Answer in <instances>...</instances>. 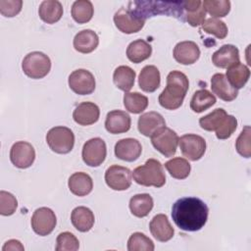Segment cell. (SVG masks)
Returning <instances> with one entry per match:
<instances>
[{
  "mask_svg": "<svg viewBox=\"0 0 251 251\" xmlns=\"http://www.w3.org/2000/svg\"><path fill=\"white\" fill-rule=\"evenodd\" d=\"M213 64L221 69H227L233 64L239 63V51L231 44H225L212 55Z\"/></svg>",
  "mask_w": 251,
  "mask_h": 251,
  "instance_id": "obj_21",
  "label": "cell"
},
{
  "mask_svg": "<svg viewBox=\"0 0 251 251\" xmlns=\"http://www.w3.org/2000/svg\"><path fill=\"white\" fill-rule=\"evenodd\" d=\"M93 13V5L89 0L75 1L71 10L72 17L77 24H85L89 22L92 19Z\"/></svg>",
  "mask_w": 251,
  "mask_h": 251,
  "instance_id": "obj_34",
  "label": "cell"
},
{
  "mask_svg": "<svg viewBox=\"0 0 251 251\" xmlns=\"http://www.w3.org/2000/svg\"><path fill=\"white\" fill-rule=\"evenodd\" d=\"M236 127H237V120L235 119V117L231 115H227L223 126L217 131H215L216 136L219 139H227L232 135Z\"/></svg>",
  "mask_w": 251,
  "mask_h": 251,
  "instance_id": "obj_44",
  "label": "cell"
},
{
  "mask_svg": "<svg viewBox=\"0 0 251 251\" xmlns=\"http://www.w3.org/2000/svg\"><path fill=\"white\" fill-rule=\"evenodd\" d=\"M251 128L249 126H245L235 141V148L238 154L244 158H250L251 156V144H250Z\"/></svg>",
  "mask_w": 251,
  "mask_h": 251,
  "instance_id": "obj_41",
  "label": "cell"
},
{
  "mask_svg": "<svg viewBox=\"0 0 251 251\" xmlns=\"http://www.w3.org/2000/svg\"><path fill=\"white\" fill-rule=\"evenodd\" d=\"M131 125L130 117L127 113L121 110H114L107 114L105 127L112 134L124 133L129 130Z\"/></svg>",
  "mask_w": 251,
  "mask_h": 251,
  "instance_id": "obj_16",
  "label": "cell"
},
{
  "mask_svg": "<svg viewBox=\"0 0 251 251\" xmlns=\"http://www.w3.org/2000/svg\"><path fill=\"white\" fill-rule=\"evenodd\" d=\"M164 126H166L165 119L161 114L154 111L142 114L137 123L139 132L147 137H151L155 132Z\"/></svg>",
  "mask_w": 251,
  "mask_h": 251,
  "instance_id": "obj_15",
  "label": "cell"
},
{
  "mask_svg": "<svg viewBox=\"0 0 251 251\" xmlns=\"http://www.w3.org/2000/svg\"><path fill=\"white\" fill-rule=\"evenodd\" d=\"M250 71L247 66L239 63L233 64L227 68L226 77L228 82L236 89L242 88L248 81Z\"/></svg>",
  "mask_w": 251,
  "mask_h": 251,
  "instance_id": "obj_30",
  "label": "cell"
},
{
  "mask_svg": "<svg viewBox=\"0 0 251 251\" xmlns=\"http://www.w3.org/2000/svg\"><path fill=\"white\" fill-rule=\"evenodd\" d=\"M202 5L205 11L215 19L226 17L230 11V2L228 0H204Z\"/></svg>",
  "mask_w": 251,
  "mask_h": 251,
  "instance_id": "obj_38",
  "label": "cell"
},
{
  "mask_svg": "<svg viewBox=\"0 0 251 251\" xmlns=\"http://www.w3.org/2000/svg\"><path fill=\"white\" fill-rule=\"evenodd\" d=\"M107 147L105 141L100 137L87 140L82 147V160L89 167L100 166L106 158Z\"/></svg>",
  "mask_w": 251,
  "mask_h": 251,
  "instance_id": "obj_7",
  "label": "cell"
},
{
  "mask_svg": "<svg viewBox=\"0 0 251 251\" xmlns=\"http://www.w3.org/2000/svg\"><path fill=\"white\" fill-rule=\"evenodd\" d=\"M132 176L136 183L143 186L162 187L166 182L163 165L156 159H148L144 165L135 168Z\"/></svg>",
  "mask_w": 251,
  "mask_h": 251,
  "instance_id": "obj_3",
  "label": "cell"
},
{
  "mask_svg": "<svg viewBox=\"0 0 251 251\" xmlns=\"http://www.w3.org/2000/svg\"><path fill=\"white\" fill-rule=\"evenodd\" d=\"M25 248L24 246L22 245V243L19 241V240H16V239H10L8 240L4 246L2 247V251H8V250H11V251H16V250H21L23 251Z\"/></svg>",
  "mask_w": 251,
  "mask_h": 251,
  "instance_id": "obj_45",
  "label": "cell"
},
{
  "mask_svg": "<svg viewBox=\"0 0 251 251\" xmlns=\"http://www.w3.org/2000/svg\"><path fill=\"white\" fill-rule=\"evenodd\" d=\"M132 173L128 168L113 165L105 173V181L113 190H126L131 185Z\"/></svg>",
  "mask_w": 251,
  "mask_h": 251,
  "instance_id": "obj_10",
  "label": "cell"
},
{
  "mask_svg": "<svg viewBox=\"0 0 251 251\" xmlns=\"http://www.w3.org/2000/svg\"><path fill=\"white\" fill-rule=\"evenodd\" d=\"M182 9L184 20L191 26H198L205 21L206 11L203 8L202 1L200 0H189L182 1Z\"/></svg>",
  "mask_w": 251,
  "mask_h": 251,
  "instance_id": "obj_22",
  "label": "cell"
},
{
  "mask_svg": "<svg viewBox=\"0 0 251 251\" xmlns=\"http://www.w3.org/2000/svg\"><path fill=\"white\" fill-rule=\"evenodd\" d=\"M38 15L46 24H55L63 16L62 4L57 0L42 1L38 8Z\"/></svg>",
  "mask_w": 251,
  "mask_h": 251,
  "instance_id": "obj_27",
  "label": "cell"
},
{
  "mask_svg": "<svg viewBox=\"0 0 251 251\" xmlns=\"http://www.w3.org/2000/svg\"><path fill=\"white\" fill-rule=\"evenodd\" d=\"M18 201L16 197L7 191H0V214L2 216H11L16 212Z\"/></svg>",
  "mask_w": 251,
  "mask_h": 251,
  "instance_id": "obj_42",
  "label": "cell"
},
{
  "mask_svg": "<svg viewBox=\"0 0 251 251\" xmlns=\"http://www.w3.org/2000/svg\"><path fill=\"white\" fill-rule=\"evenodd\" d=\"M179 148L182 155L190 161H198L206 151L205 139L197 134L187 133L178 139Z\"/></svg>",
  "mask_w": 251,
  "mask_h": 251,
  "instance_id": "obj_9",
  "label": "cell"
},
{
  "mask_svg": "<svg viewBox=\"0 0 251 251\" xmlns=\"http://www.w3.org/2000/svg\"><path fill=\"white\" fill-rule=\"evenodd\" d=\"M161 75L157 67L153 65L145 66L138 77V84L141 90L145 92H154L160 86Z\"/></svg>",
  "mask_w": 251,
  "mask_h": 251,
  "instance_id": "obj_23",
  "label": "cell"
},
{
  "mask_svg": "<svg viewBox=\"0 0 251 251\" xmlns=\"http://www.w3.org/2000/svg\"><path fill=\"white\" fill-rule=\"evenodd\" d=\"M46 142L53 152L67 154L74 148L75 134L67 126H54L47 132Z\"/></svg>",
  "mask_w": 251,
  "mask_h": 251,
  "instance_id": "obj_5",
  "label": "cell"
},
{
  "mask_svg": "<svg viewBox=\"0 0 251 251\" xmlns=\"http://www.w3.org/2000/svg\"><path fill=\"white\" fill-rule=\"evenodd\" d=\"M149 228L151 234L156 238L158 241L166 242L173 238L175 229L171 226L168 217L164 214L156 215L149 224Z\"/></svg>",
  "mask_w": 251,
  "mask_h": 251,
  "instance_id": "obj_20",
  "label": "cell"
},
{
  "mask_svg": "<svg viewBox=\"0 0 251 251\" xmlns=\"http://www.w3.org/2000/svg\"><path fill=\"white\" fill-rule=\"evenodd\" d=\"M200 57V49L193 41L178 42L174 48V58L181 65L194 64Z\"/></svg>",
  "mask_w": 251,
  "mask_h": 251,
  "instance_id": "obj_17",
  "label": "cell"
},
{
  "mask_svg": "<svg viewBox=\"0 0 251 251\" xmlns=\"http://www.w3.org/2000/svg\"><path fill=\"white\" fill-rule=\"evenodd\" d=\"M226 117V112L223 108H218L212 113L200 118L199 125L205 130L217 131L225 124Z\"/></svg>",
  "mask_w": 251,
  "mask_h": 251,
  "instance_id": "obj_32",
  "label": "cell"
},
{
  "mask_svg": "<svg viewBox=\"0 0 251 251\" xmlns=\"http://www.w3.org/2000/svg\"><path fill=\"white\" fill-rule=\"evenodd\" d=\"M178 139L176 132L167 126L162 127L151 136L152 145L165 157H172L176 154Z\"/></svg>",
  "mask_w": 251,
  "mask_h": 251,
  "instance_id": "obj_6",
  "label": "cell"
},
{
  "mask_svg": "<svg viewBox=\"0 0 251 251\" xmlns=\"http://www.w3.org/2000/svg\"><path fill=\"white\" fill-rule=\"evenodd\" d=\"M30 223L31 227L36 234L45 236L54 230L57 219L55 213L50 208L41 207L33 212Z\"/></svg>",
  "mask_w": 251,
  "mask_h": 251,
  "instance_id": "obj_8",
  "label": "cell"
},
{
  "mask_svg": "<svg viewBox=\"0 0 251 251\" xmlns=\"http://www.w3.org/2000/svg\"><path fill=\"white\" fill-rule=\"evenodd\" d=\"M212 91L222 100L229 102L234 100L238 95V90L234 88L226 79L224 74H215L211 78Z\"/></svg>",
  "mask_w": 251,
  "mask_h": 251,
  "instance_id": "obj_19",
  "label": "cell"
},
{
  "mask_svg": "<svg viewBox=\"0 0 251 251\" xmlns=\"http://www.w3.org/2000/svg\"><path fill=\"white\" fill-rule=\"evenodd\" d=\"M126 110L132 114L142 113L148 106V98L139 92H126L124 95Z\"/></svg>",
  "mask_w": 251,
  "mask_h": 251,
  "instance_id": "obj_36",
  "label": "cell"
},
{
  "mask_svg": "<svg viewBox=\"0 0 251 251\" xmlns=\"http://www.w3.org/2000/svg\"><path fill=\"white\" fill-rule=\"evenodd\" d=\"M202 29L209 34L215 35L219 39H224L228 31L226 25L223 21L215 18L205 20L202 24Z\"/></svg>",
  "mask_w": 251,
  "mask_h": 251,
  "instance_id": "obj_39",
  "label": "cell"
},
{
  "mask_svg": "<svg viewBox=\"0 0 251 251\" xmlns=\"http://www.w3.org/2000/svg\"><path fill=\"white\" fill-rule=\"evenodd\" d=\"M154 248L153 241L141 232H133L127 240L128 251H153Z\"/></svg>",
  "mask_w": 251,
  "mask_h": 251,
  "instance_id": "obj_37",
  "label": "cell"
},
{
  "mask_svg": "<svg viewBox=\"0 0 251 251\" xmlns=\"http://www.w3.org/2000/svg\"><path fill=\"white\" fill-rule=\"evenodd\" d=\"M142 152V146L137 139L124 138L119 140L115 145V155L117 158L133 162L139 158Z\"/></svg>",
  "mask_w": 251,
  "mask_h": 251,
  "instance_id": "obj_14",
  "label": "cell"
},
{
  "mask_svg": "<svg viewBox=\"0 0 251 251\" xmlns=\"http://www.w3.org/2000/svg\"><path fill=\"white\" fill-rule=\"evenodd\" d=\"M216 103V97L207 89H199L194 92L191 101L190 108L195 113H202L209 109Z\"/></svg>",
  "mask_w": 251,
  "mask_h": 251,
  "instance_id": "obj_33",
  "label": "cell"
},
{
  "mask_svg": "<svg viewBox=\"0 0 251 251\" xmlns=\"http://www.w3.org/2000/svg\"><path fill=\"white\" fill-rule=\"evenodd\" d=\"M70 191L76 196H85L92 191L93 181L89 175L82 172L73 174L68 181Z\"/></svg>",
  "mask_w": 251,
  "mask_h": 251,
  "instance_id": "obj_25",
  "label": "cell"
},
{
  "mask_svg": "<svg viewBox=\"0 0 251 251\" xmlns=\"http://www.w3.org/2000/svg\"><path fill=\"white\" fill-rule=\"evenodd\" d=\"M165 168L170 173V175L176 179H184L190 174V164L189 162L181 157H176L165 163Z\"/></svg>",
  "mask_w": 251,
  "mask_h": 251,
  "instance_id": "obj_35",
  "label": "cell"
},
{
  "mask_svg": "<svg viewBox=\"0 0 251 251\" xmlns=\"http://www.w3.org/2000/svg\"><path fill=\"white\" fill-rule=\"evenodd\" d=\"M114 23L119 30L130 34L139 31L145 24V20L138 18L128 9L121 8L114 15Z\"/></svg>",
  "mask_w": 251,
  "mask_h": 251,
  "instance_id": "obj_13",
  "label": "cell"
},
{
  "mask_svg": "<svg viewBox=\"0 0 251 251\" xmlns=\"http://www.w3.org/2000/svg\"><path fill=\"white\" fill-rule=\"evenodd\" d=\"M134 79L135 72L128 66H119L114 71L113 81L119 89L125 92H127L132 88Z\"/></svg>",
  "mask_w": 251,
  "mask_h": 251,
  "instance_id": "obj_31",
  "label": "cell"
},
{
  "mask_svg": "<svg viewBox=\"0 0 251 251\" xmlns=\"http://www.w3.org/2000/svg\"><path fill=\"white\" fill-rule=\"evenodd\" d=\"M23 6L22 0H1L0 1V13L8 18L18 15Z\"/></svg>",
  "mask_w": 251,
  "mask_h": 251,
  "instance_id": "obj_43",
  "label": "cell"
},
{
  "mask_svg": "<svg viewBox=\"0 0 251 251\" xmlns=\"http://www.w3.org/2000/svg\"><path fill=\"white\" fill-rule=\"evenodd\" d=\"M99 44L97 33L91 29H83L77 32L74 38V48L83 54L91 53Z\"/></svg>",
  "mask_w": 251,
  "mask_h": 251,
  "instance_id": "obj_24",
  "label": "cell"
},
{
  "mask_svg": "<svg viewBox=\"0 0 251 251\" xmlns=\"http://www.w3.org/2000/svg\"><path fill=\"white\" fill-rule=\"evenodd\" d=\"M22 69L28 77L39 79L50 72L51 61L46 54L40 51H33L25 55L22 62Z\"/></svg>",
  "mask_w": 251,
  "mask_h": 251,
  "instance_id": "obj_4",
  "label": "cell"
},
{
  "mask_svg": "<svg viewBox=\"0 0 251 251\" xmlns=\"http://www.w3.org/2000/svg\"><path fill=\"white\" fill-rule=\"evenodd\" d=\"M153 205V198L148 193L136 194L129 200V210L137 218L146 217L151 212Z\"/></svg>",
  "mask_w": 251,
  "mask_h": 251,
  "instance_id": "obj_29",
  "label": "cell"
},
{
  "mask_svg": "<svg viewBox=\"0 0 251 251\" xmlns=\"http://www.w3.org/2000/svg\"><path fill=\"white\" fill-rule=\"evenodd\" d=\"M78 248V239L72 232L64 231L57 236L56 251H76Z\"/></svg>",
  "mask_w": 251,
  "mask_h": 251,
  "instance_id": "obj_40",
  "label": "cell"
},
{
  "mask_svg": "<svg viewBox=\"0 0 251 251\" xmlns=\"http://www.w3.org/2000/svg\"><path fill=\"white\" fill-rule=\"evenodd\" d=\"M151 45L143 39H136L130 42L126 48L127 59L135 64L141 63L148 59L151 56Z\"/></svg>",
  "mask_w": 251,
  "mask_h": 251,
  "instance_id": "obj_28",
  "label": "cell"
},
{
  "mask_svg": "<svg viewBox=\"0 0 251 251\" xmlns=\"http://www.w3.org/2000/svg\"><path fill=\"white\" fill-rule=\"evenodd\" d=\"M209 208L197 197H183L172 207V218L178 228L184 231L200 230L208 220Z\"/></svg>",
  "mask_w": 251,
  "mask_h": 251,
  "instance_id": "obj_1",
  "label": "cell"
},
{
  "mask_svg": "<svg viewBox=\"0 0 251 251\" xmlns=\"http://www.w3.org/2000/svg\"><path fill=\"white\" fill-rule=\"evenodd\" d=\"M189 87L187 76L179 71H172L167 76V86L159 95L160 105L168 110H176L182 105Z\"/></svg>",
  "mask_w": 251,
  "mask_h": 251,
  "instance_id": "obj_2",
  "label": "cell"
},
{
  "mask_svg": "<svg viewBox=\"0 0 251 251\" xmlns=\"http://www.w3.org/2000/svg\"><path fill=\"white\" fill-rule=\"evenodd\" d=\"M99 107L93 102H82L78 104L73 113L74 121L80 126H90L99 120Z\"/></svg>",
  "mask_w": 251,
  "mask_h": 251,
  "instance_id": "obj_18",
  "label": "cell"
},
{
  "mask_svg": "<svg viewBox=\"0 0 251 251\" xmlns=\"http://www.w3.org/2000/svg\"><path fill=\"white\" fill-rule=\"evenodd\" d=\"M35 159V150L33 146L26 141H18L14 143L10 150V160L12 164L19 169L29 168Z\"/></svg>",
  "mask_w": 251,
  "mask_h": 251,
  "instance_id": "obj_12",
  "label": "cell"
},
{
  "mask_svg": "<svg viewBox=\"0 0 251 251\" xmlns=\"http://www.w3.org/2000/svg\"><path fill=\"white\" fill-rule=\"evenodd\" d=\"M71 221L73 226L80 232H86L91 229L94 225L93 212L84 206H78L75 208L71 215Z\"/></svg>",
  "mask_w": 251,
  "mask_h": 251,
  "instance_id": "obj_26",
  "label": "cell"
},
{
  "mask_svg": "<svg viewBox=\"0 0 251 251\" xmlns=\"http://www.w3.org/2000/svg\"><path fill=\"white\" fill-rule=\"evenodd\" d=\"M70 88L78 95L91 94L95 89L94 75L87 70L78 69L69 75Z\"/></svg>",
  "mask_w": 251,
  "mask_h": 251,
  "instance_id": "obj_11",
  "label": "cell"
}]
</instances>
